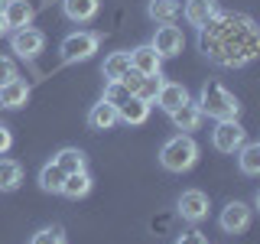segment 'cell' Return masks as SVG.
<instances>
[{"instance_id": "obj_24", "label": "cell", "mask_w": 260, "mask_h": 244, "mask_svg": "<svg viewBox=\"0 0 260 244\" xmlns=\"http://www.w3.org/2000/svg\"><path fill=\"white\" fill-rule=\"evenodd\" d=\"M62 182H65V173L55 166V163H46V166L39 169V186H43V192L59 195L62 192Z\"/></svg>"}, {"instance_id": "obj_5", "label": "cell", "mask_w": 260, "mask_h": 244, "mask_svg": "<svg viewBox=\"0 0 260 244\" xmlns=\"http://www.w3.org/2000/svg\"><path fill=\"white\" fill-rule=\"evenodd\" d=\"M247 140V130L241 127V120H215L211 130V146L218 153H238V146Z\"/></svg>"}, {"instance_id": "obj_11", "label": "cell", "mask_w": 260, "mask_h": 244, "mask_svg": "<svg viewBox=\"0 0 260 244\" xmlns=\"http://www.w3.org/2000/svg\"><path fill=\"white\" fill-rule=\"evenodd\" d=\"M185 101H192V98H189V88H185L182 81H162L159 95H156V101H153V104H159V108L169 114V111L182 108Z\"/></svg>"}, {"instance_id": "obj_30", "label": "cell", "mask_w": 260, "mask_h": 244, "mask_svg": "<svg viewBox=\"0 0 260 244\" xmlns=\"http://www.w3.org/2000/svg\"><path fill=\"white\" fill-rule=\"evenodd\" d=\"M176 244H208V238L202 231H185V234H179Z\"/></svg>"}, {"instance_id": "obj_29", "label": "cell", "mask_w": 260, "mask_h": 244, "mask_svg": "<svg viewBox=\"0 0 260 244\" xmlns=\"http://www.w3.org/2000/svg\"><path fill=\"white\" fill-rule=\"evenodd\" d=\"M10 78H16V65H13V59H7V55H0V88L7 85Z\"/></svg>"}, {"instance_id": "obj_18", "label": "cell", "mask_w": 260, "mask_h": 244, "mask_svg": "<svg viewBox=\"0 0 260 244\" xmlns=\"http://www.w3.org/2000/svg\"><path fill=\"white\" fill-rule=\"evenodd\" d=\"M62 10L72 23H88L101 10V0H62Z\"/></svg>"}, {"instance_id": "obj_20", "label": "cell", "mask_w": 260, "mask_h": 244, "mask_svg": "<svg viewBox=\"0 0 260 244\" xmlns=\"http://www.w3.org/2000/svg\"><path fill=\"white\" fill-rule=\"evenodd\" d=\"M91 186H94V179L88 169H81V173H69L65 176V182H62V192L59 195H69V199H85L88 192H91Z\"/></svg>"}, {"instance_id": "obj_8", "label": "cell", "mask_w": 260, "mask_h": 244, "mask_svg": "<svg viewBox=\"0 0 260 244\" xmlns=\"http://www.w3.org/2000/svg\"><path fill=\"white\" fill-rule=\"evenodd\" d=\"M176 208H179V215H182V222H192V225H199L202 218H208V195L202 192V189H185L182 195H179V202H176Z\"/></svg>"}, {"instance_id": "obj_33", "label": "cell", "mask_w": 260, "mask_h": 244, "mask_svg": "<svg viewBox=\"0 0 260 244\" xmlns=\"http://www.w3.org/2000/svg\"><path fill=\"white\" fill-rule=\"evenodd\" d=\"M4 7H7V0H0V10H4Z\"/></svg>"}, {"instance_id": "obj_31", "label": "cell", "mask_w": 260, "mask_h": 244, "mask_svg": "<svg viewBox=\"0 0 260 244\" xmlns=\"http://www.w3.org/2000/svg\"><path fill=\"white\" fill-rule=\"evenodd\" d=\"M10 146H13V134H10V127H7V124H0V157H4Z\"/></svg>"}, {"instance_id": "obj_21", "label": "cell", "mask_w": 260, "mask_h": 244, "mask_svg": "<svg viewBox=\"0 0 260 244\" xmlns=\"http://www.w3.org/2000/svg\"><path fill=\"white\" fill-rule=\"evenodd\" d=\"M23 186V166L16 160L0 157V192H16Z\"/></svg>"}, {"instance_id": "obj_22", "label": "cell", "mask_w": 260, "mask_h": 244, "mask_svg": "<svg viewBox=\"0 0 260 244\" xmlns=\"http://www.w3.org/2000/svg\"><path fill=\"white\" fill-rule=\"evenodd\" d=\"M179 0H150V7H146V13H150V20H156L159 26H166V23H176L179 16Z\"/></svg>"}, {"instance_id": "obj_10", "label": "cell", "mask_w": 260, "mask_h": 244, "mask_svg": "<svg viewBox=\"0 0 260 244\" xmlns=\"http://www.w3.org/2000/svg\"><path fill=\"white\" fill-rule=\"evenodd\" d=\"M218 0H185V7H182V16H185V23H192V26H205L208 20H215L218 16Z\"/></svg>"}, {"instance_id": "obj_9", "label": "cell", "mask_w": 260, "mask_h": 244, "mask_svg": "<svg viewBox=\"0 0 260 244\" xmlns=\"http://www.w3.org/2000/svg\"><path fill=\"white\" fill-rule=\"evenodd\" d=\"M153 52L159 55V59H173V55L182 52V46H185V39H182V29L173 26V23H166V26H159L156 29V36H153Z\"/></svg>"}, {"instance_id": "obj_15", "label": "cell", "mask_w": 260, "mask_h": 244, "mask_svg": "<svg viewBox=\"0 0 260 244\" xmlns=\"http://www.w3.org/2000/svg\"><path fill=\"white\" fill-rule=\"evenodd\" d=\"M130 69H137L140 75H159L162 72V59L156 52H153V46H137L134 52H130Z\"/></svg>"}, {"instance_id": "obj_7", "label": "cell", "mask_w": 260, "mask_h": 244, "mask_svg": "<svg viewBox=\"0 0 260 244\" xmlns=\"http://www.w3.org/2000/svg\"><path fill=\"white\" fill-rule=\"evenodd\" d=\"M10 49L20 59H26L32 62L39 52L46 49V36H43V29H36V26H23V29H13V36H10Z\"/></svg>"}, {"instance_id": "obj_14", "label": "cell", "mask_w": 260, "mask_h": 244, "mask_svg": "<svg viewBox=\"0 0 260 244\" xmlns=\"http://www.w3.org/2000/svg\"><path fill=\"white\" fill-rule=\"evenodd\" d=\"M150 111H153V104H146V101H140L137 95H130L127 101L117 104V120H124V124H130V127H137V124H146Z\"/></svg>"}, {"instance_id": "obj_27", "label": "cell", "mask_w": 260, "mask_h": 244, "mask_svg": "<svg viewBox=\"0 0 260 244\" xmlns=\"http://www.w3.org/2000/svg\"><path fill=\"white\" fill-rule=\"evenodd\" d=\"M29 244H69V241H65V231H62V228L52 225V228H39V231L29 238Z\"/></svg>"}, {"instance_id": "obj_16", "label": "cell", "mask_w": 260, "mask_h": 244, "mask_svg": "<svg viewBox=\"0 0 260 244\" xmlns=\"http://www.w3.org/2000/svg\"><path fill=\"white\" fill-rule=\"evenodd\" d=\"M32 4L29 0H7L4 7V20H7V29H23L32 23Z\"/></svg>"}, {"instance_id": "obj_13", "label": "cell", "mask_w": 260, "mask_h": 244, "mask_svg": "<svg viewBox=\"0 0 260 244\" xmlns=\"http://www.w3.org/2000/svg\"><path fill=\"white\" fill-rule=\"evenodd\" d=\"M26 101H29V81H23L20 75L10 78L4 88H0V108L16 111V108H23Z\"/></svg>"}, {"instance_id": "obj_32", "label": "cell", "mask_w": 260, "mask_h": 244, "mask_svg": "<svg viewBox=\"0 0 260 244\" xmlns=\"http://www.w3.org/2000/svg\"><path fill=\"white\" fill-rule=\"evenodd\" d=\"M7 33V20H4V10H0V36Z\"/></svg>"}, {"instance_id": "obj_26", "label": "cell", "mask_w": 260, "mask_h": 244, "mask_svg": "<svg viewBox=\"0 0 260 244\" xmlns=\"http://www.w3.org/2000/svg\"><path fill=\"white\" fill-rule=\"evenodd\" d=\"M159 85H162V75H143L140 78V85H137V98L140 101H146V104H153L156 101V95H159Z\"/></svg>"}, {"instance_id": "obj_6", "label": "cell", "mask_w": 260, "mask_h": 244, "mask_svg": "<svg viewBox=\"0 0 260 244\" xmlns=\"http://www.w3.org/2000/svg\"><path fill=\"white\" fill-rule=\"evenodd\" d=\"M250 218H254V208L247 205V202H228L221 208V215H218V225H221L224 234H244L250 228Z\"/></svg>"}, {"instance_id": "obj_28", "label": "cell", "mask_w": 260, "mask_h": 244, "mask_svg": "<svg viewBox=\"0 0 260 244\" xmlns=\"http://www.w3.org/2000/svg\"><path fill=\"white\" fill-rule=\"evenodd\" d=\"M127 98H130V92L120 85V81H108V88H104V101H108V104L117 108L120 101H127Z\"/></svg>"}, {"instance_id": "obj_12", "label": "cell", "mask_w": 260, "mask_h": 244, "mask_svg": "<svg viewBox=\"0 0 260 244\" xmlns=\"http://www.w3.org/2000/svg\"><path fill=\"white\" fill-rule=\"evenodd\" d=\"M169 120H173L176 130H182V134H192V130L202 127V120H205V114H202V108L195 101H185L182 108L169 111Z\"/></svg>"}, {"instance_id": "obj_4", "label": "cell", "mask_w": 260, "mask_h": 244, "mask_svg": "<svg viewBox=\"0 0 260 244\" xmlns=\"http://www.w3.org/2000/svg\"><path fill=\"white\" fill-rule=\"evenodd\" d=\"M98 46H101V36H98V33L78 29V33H69V36L62 39L59 52H62V62L75 65V62H88V59H91V55L98 52Z\"/></svg>"}, {"instance_id": "obj_2", "label": "cell", "mask_w": 260, "mask_h": 244, "mask_svg": "<svg viewBox=\"0 0 260 244\" xmlns=\"http://www.w3.org/2000/svg\"><path fill=\"white\" fill-rule=\"evenodd\" d=\"M195 104L202 108V114H208V117H215V120H238V114H241V101L215 78L202 85Z\"/></svg>"}, {"instance_id": "obj_25", "label": "cell", "mask_w": 260, "mask_h": 244, "mask_svg": "<svg viewBox=\"0 0 260 244\" xmlns=\"http://www.w3.org/2000/svg\"><path fill=\"white\" fill-rule=\"evenodd\" d=\"M130 69V52H111L108 59H104V78L108 81H120V75Z\"/></svg>"}, {"instance_id": "obj_1", "label": "cell", "mask_w": 260, "mask_h": 244, "mask_svg": "<svg viewBox=\"0 0 260 244\" xmlns=\"http://www.w3.org/2000/svg\"><path fill=\"white\" fill-rule=\"evenodd\" d=\"M199 49L221 69H244L260 55V29L247 13L218 10L215 20L199 29Z\"/></svg>"}, {"instance_id": "obj_17", "label": "cell", "mask_w": 260, "mask_h": 244, "mask_svg": "<svg viewBox=\"0 0 260 244\" xmlns=\"http://www.w3.org/2000/svg\"><path fill=\"white\" fill-rule=\"evenodd\" d=\"M120 120H117V108L114 104H108L101 98L98 104H91V111H88V127L91 130H114Z\"/></svg>"}, {"instance_id": "obj_3", "label": "cell", "mask_w": 260, "mask_h": 244, "mask_svg": "<svg viewBox=\"0 0 260 244\" xmlns=\"http://www.w3.org/2000/svg\"><path fill=\"white\" fill-rule=\"evenodd\" d=\"M199 163V143L192 140V134H176L159 146V166L166 173H189Z\"/></svg>"}, {"instance_id": "obj_23", "label": "cell", "mask_w": 260, "mask_h": 244, "mask_svg": "<svg viewBox=\"0 0 260 244\" xmlns=\"http://www.w3.org/2000/svg\"><path fill=\"white\" fill-rule=\"evenodd\" d=\"M238 166L244 176H257L260 173V143H247L244 140L238 146Z\"/></svg>"}, {"instance_id": "obj_19", "label": "cell", "mask_w": 260, "mask_h": 244, "mask_svg": "<svg viewBox=\"0 0 260 244\" xmlns=\"http://www.w3.org/2000/svg\"><path fill=\"white\" fill-rule=\"evenodd\" d=\"M52 163L62 169L65 176H69V173H81V169H88V157L78 150V146H62V150L52 157Z\"/></svg>"}]
</instances>
